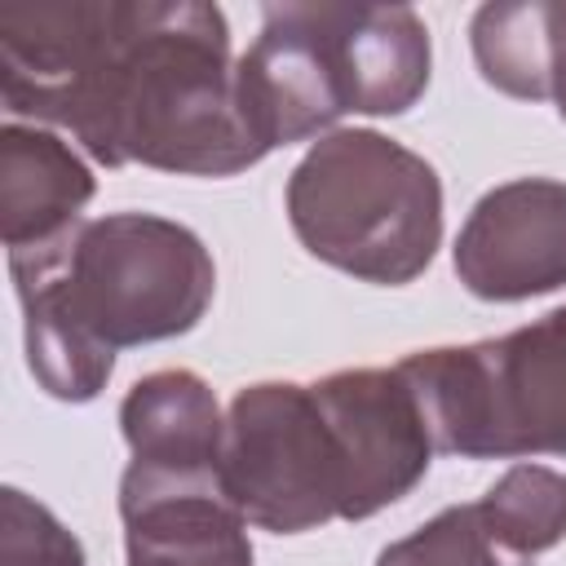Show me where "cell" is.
Wrapping results in <instances>:
<instances>
[{
    "label": "cell",
    "instance_id": "14",
    "mask_svg": "<svg viewBox=\"0 0 566 566\" xmlns=\"http://www.w3.org/2000/svg\"><path fill=\"white\" fill-rule=\"evenodd\" d=\"M376 566H526L522 553H513L491 522L473 504H451L411 535L394 539Z\"/></svg>",
    "mask_w": 566,
    "mask_h": 566
},
{
    "label": "cell",
    "instance_id": "15",
    "mask_svg": "<svg viewBox=\"0 0 566 566\" xmlns=\"http://www.w3.org/2000/svg\"><path fill=\"white\" fill-rule=\"evenodd\" d=\"M0 566H84L80 539L27 491L0 495Z\"/></svg>",
    "mask_w": 566,
    "mask_h": 566
},
{
    "label": "cell",
    "instance_id": "9",
    "mask_svg": "<svg viewBox=\"0 0 566 566\" xmlns=\"http://www.w3.org/2000/svg\"><path fill=\"white\" fill-rule=\"evenodd\" d=\"M119 517L128 566H252L248 517L230 504L221 473L128 464Z\"/></svg>",
    "mask_w": 566,
    "mask_h": 566
},
{
    "label": "cell",
    "instance_id": "2",
    "mask_svg": "<svg viewBox=\"0 0 566 566\" xmlns=\"http://www.w3.org/2000/svg\"><path fill=\"white\" fill-rule=\"evenodd\" d=\"M9 274L22 301L27 367L62 402L97 398L115 349L186 336L217 292L203 239L155 212L80 221L49 248L9 252Z\"/></svg>",
    "mask_w": 566,
    "mask_h": 566
},
{
    "label": "cell",
    "instance_id": "10",
    "mask_svg": "<svg viewBox=\"0 0 566 566\" xmlns=\"http://www.w3.org/2000/svg\"><path fill=\"white\" fill-rule=\"evenodd\" d=\"M88 164L44 128H0V234L9 252L49 248L80 226L93 199Z\"/></svg>",
    "mask_w": 566,
    "mask_h": 566
},
{
    "label": "cell",
    "instance_id": "12",
    "mask_svg": "<svg viewBox=\"0 0 566 566\" xmlns=\"http://www.w3.org/2000/svg\"><path fill=\"white\" fill-rule=\"evenodd\" d=\"M473 62L482 80L509 97H553L557 57L566 44V0H509L482 4L469 22Z\"/></svg>",
    "mask_w": 566,
    "mask_h": 566
},
{
    "label": "cell",
    "instance_id": "4",
    "mask_svg": "<svg viewBox=\"0 0 566 566\" xmlns=\"http://www.w3.org/2000/svg\"><path fill=\"white\" fill-rule=\"evenodd\" d=\"M287 221L323 265L402 287L429 270L442 243V181L402 142L376 128H336L292 168Z\"/></svg>",
    "mask_w": 566,
    "mask_h": 566
},
{
    "label": "cell",
    "instance_id": "7",
    "mask_svg": "<svg viewBox=\"0 0 566 566\" xmlns=\"http://www.w3.org/2000/svg\"><path fill=\"white\" fill-rule=\"evenodd\" d=\"M455 274L482 301H526L566 283V181L517 177L486 190L455 239Z\"/></svg>",
    "mask_w": 566,
    "mask_h": 566
},
{
    "label": "cell",
    "instance_id": "5",
    "mask_svg": "<svg viewBox=\"0 0 566 566\" xmlns=\"http://www.w3.org/2000/svg\"><path fill=\"white\" fill-rule=\"evenodd\" d=\"M398 376L442 455H566V305L491 340L416 349Z\"/></svg>",
    "mask_w": 566,
    "mask_h": 566
},
{
    "label": "cell",
    "instance_id": "1",
    "mask_svg": "<svg viewBox=\"0 0 566 566\" xmlns=\"http://www.w3.org/2000/svg\"><path fill=\"white\" fill-rule=\"evenodd\" d=\"M217 4L49 0L0 9V93L97 164L230 177L265 159Z\"/></svg>",
    "mask_w": 566,
    "mask_h": 566
},
{
    "label": "cell",
    "instance_id": "13",
    "mask_svg": "<svg viewBox=\"0 0 566 566\" xmlns=\"http://www.w3.org/2000/svg\"><path fill=\"white\" fill-rule=\"evenodd\" d=\"M491 531L526 562L566 539V473L544 464H513L482 500Z\"/></svg>",
    "mask_w": 566,
    "mask_h": 566
},
{
    "label": "cell",
    "instance_id": "11",
    "mask_svg": "<svg viewBox=\"0 0 566 566\" xmlns=\"http://www.w3.org/2000/svg\"><path fill=\"white\" fill-rule=\"evenodd\" d=\"M133 464L172 473H221L226 416L203 376L186 367L142 376L119 407Z\"/></svg>",
    "mask_w": 566,
    "mask_h": 566
},
{
    "label": "cell",
    "instance_id": "8",
    "mask_svg": "<svg viewBox=\"0 0 566 566\" xmlns=\"http://www.w3.org/2000/svg\"><path fill=\"white\" fill-rule=\"evenodd\" d=\"M354 469V522L402 500L433 460L420 402L398 367H349L314 380Z\"/></svg>",
    "mask_w": 566,
    "mask_h": 566
},
{
    "label": "cell",
    "instance_id": "3",
    "mask_svg": "<svg viewBox=\"0 0 566 566\" xmlns=\"http://www.w3.org/2000/svg\"><path fill=\"white\" fill-rule=\"evenodd\" d=\"M429 31L407 4H270L239 57V106L270 155L340 115H402L429 88Z\"/></svg>",
    "mask_w": 566,
    "mask_h": 566
},
{
    "label": "cell",
    "instance_id": "6",
    "mask_svg": "<svg viewBox=\"0 0 566 566\" xmlns=\"http://www.w3.org/2000/svg\"><path fill=\"white\" fill-rule=\"evenodd\" d=\"M221 486L261 531L301 535L354 522V469L318 385L261 380L234 394L221 442Z\"/></svg>",
    "mask_w": 566,
    "mask_h": 566
},
{
    "label": "cell",
    "instance_id": "16",
    "mask_svg": "<svg viewBox=\"0 0 566 566\" xmlns=\"http://www.w3.org/2000/svg\"><path fill=\"white\" fill-rule=\"evenodd\" d=\"M553 102H557V115L566 119V44H562V57H557V75H553Z\"/></svg>",
    "mask_w": 566,
    "mask_h": 566
}]
</instances>
